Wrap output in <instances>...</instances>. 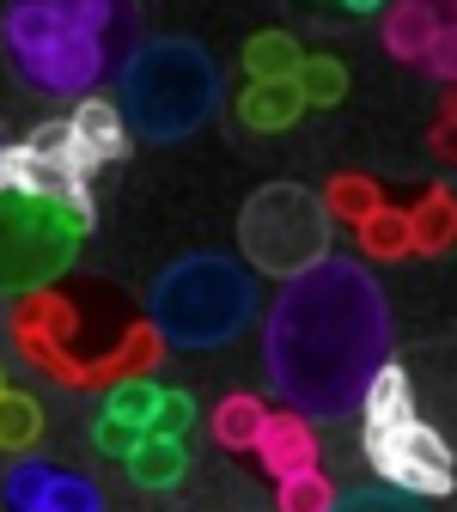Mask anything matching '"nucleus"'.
Segmentation results:
<instances>
[{
  "mask_svg": "<svg viewBox=\"0 0 457 512\" xmlns=\"http://www.w3.org/2000/svg\"><path fill=\"white\" fill-rule=\"evenodd\" d=\"M390 299L360 256H323L281 281L263 324V366L281 403L305 421H342L360 409L372 372L390 360Z\"/></svg>",
  "mask_w": 457,
  "mask_h": 512,
  "instance_id": "obj_1",
  "label": "nucleus"
},
{
  "mask_svg": "<svg viewBox=\"0 0 457 512\" xmlns=\"http://www.w3.org/2000/svg\"><path fill=\"white\" fill-rule=\"evenodd\" d=\"M7 342L37 378L74 397H98L122 378H147L165 360V342L147 324L141 299H128V287H116L110 275L74 269L13 299Z\"/></svg>",
  "mask_w": 457,
  "mask_h": 512,
  "instance_id": "obj_2",
  "label": "nucleus"
},
{
  "mask_svg": "<svg viewBox=\"0 0 457 512\" xmlns=\"http://www.w3.org/2000/svg\"><path fill=\"white\" fill-rule=\"evenodd\" d=\"M135 25V0H7L0 49L31 92L80 104L104 86L116 61H128Z\"/></svg>",
  "mask_w": 457,
  "mask_h": 512,
  "instance_id": "obj_3",
  "label": "nucleus"
},
{
  "mask_svg": "<svg viewBox=\"0 0 457 512\" xmlns=\"http://www.w3.org/2000/svg\"><path fill=\"white\" fill-rule=\"evenodd\" d=\"M116 110L153 147L202 135L220 110V61L195 37H153L141 49H128Z\"/></svg>",
  "mask_w": 457,
  "mask_h": 512,
  "instance_id": "obj_4",
  "label": "nucleus"
},
{
  "mask_svg": "<svg viewBox=\"0 0 457 512\" xmlns=\"http://www.w3.org/2000/svg\"><path fill=\"white\" fill-rule=\"evenodd\" d=\"M141 311H147V324L159 330L165 348H189V354L226 348L256 324V275L238 256L189 250V256L159 269Z\"/></svg>",
  "mask_w": 457,
  "mask_h": 512,
  "instance_id": "obj_5",
  "label": "nucleus"
},
{
  "mask_svg": "<svg viewBox=\"0 0 457 512\" xmlns=\"http://www.w3.org/2000/svg\"><path fill=\"white\" fill-rule=\"evenodd\" d=\"M360 452L384 476V488H403L415 500H445L457 488L451 439L415 409V384L403 360H384L360 397Z\"/></svg>",
  "mask_w": 457,
  "mask_h": 512,
  "instance_id": "obj_6",
  "label": "nucleus"
},
{
  "mask_svg": "<svg viewBox=\"0 0 457 512\" xmlns=\"http://www.w3.org/2000/svg\"><path fill=\"white\" fill-rule=\"evenodd\" d=\"M92 208L31 196V189H0V293L49 287L80 263V244L92 232Z\"/></svg>",
  "mask_w": 457,
  "mask_h": 512,
  "instance_id": "obj_7",
  "label": "nucleus"
},
{
  "mask_svg": "<svg viewBox=\"0 0 457 512\" xmlns=\"http://www.w3.org/2000/svg\"><path fill=\"white\" fill-rule=\"evenodd\" d=\"M330 208L317 189L305 183H263L256 196L238 208V250L250 275H275L293 281L311 263L330 256Z\"/></svg>",
  "mask_w": 457,
  "mask_h": 512,
  "instance_id": "obj_8",
  "label": "nucleus"
},
{
  "mask_svg": "<svg viewBox=\"0 0 457 512\" xmlns=\"http://www.w3.org/2000/svg\"><path fill=\"white\" fill-rule=\"evenodd\" d=\"M195 433V397L177 384L147 378H122L110 391H98V415H92V445L104 458H128L147 439H189Z\"/></svg>",
  "mask_w": 457,
  "mask_h": 512,
  "instance_id": "obj_9",
  "label": "nucleus"
},
{
  "mask_svg": "<svg viewBox=\"0 0 457 512\" xmlns=\"http://www.w3.org/2000/svg\"><path fill=\"white\" fill-rule=\"evenodd\" d=\"M92 159L74 141L68 116L37 122L25 141L0 147V189H31V196H55V202H80L92 208Z\"/></svg>",
  "mask_w": 457,
  "mask_h": 512,
  "instance_id": "obj_10",
  "label": "nucleus"
},
{
  "mask_svg": "<svg viewBox=\"0 0 457 512\" xmlns=\"http://www.w3.org/2000/svg\"><path fill=\"white\" fill-rule=\"evenodd\" d=\"M0 506L7 512H104V488L86 470L19 452L0 476Z\"/></svg>",
  "mask_w": 457,
  "mask_h": 512,
  "instance_id": "obj_11",
  "label": "nucleus"
},
{
  "mask_svg": "<svg viewBox=\"0 0 457 512\" xmlns=\"http://www.w3.org/2000/svg\"><path fill=\"white\" fill-rule=\"evenodd\" d=\"M384 43L397 61H415V68H433L439 80H451V19L445 0H397L384 13Z\"/></svg>",
  "mask_w": 457,
  "mask_h": 512,
  "instance_id": "obj_12",
  "label": "nucleus"
},
{
  "mask_svg": "<svg viewBox=\"0 0 457 512\" xmlns=\"http://www.w3.org/2000/svg\"><path fill=\"white\" fill-rule=\"evenodd\" d=\"M256 458H263V470L281 482V476H299V470H311L317 464V433H311V421L305 415H263V433H256V445H250Z\"/></svg>",
  "mask_w": 457,
  "mask_h": 512,
  "instance_id": "obj_13",
  "label": "nucleus"
},
{
  "mask_svg": "<svg viewBox=\"0 0 457 512\" xmlns=\"http://www.w3.org/2000/svg\"><path fill=\"white\" fill-rule=\"evenodd\" d=\"M299 110H305V98L293 80H250L238 98V122L256 128V135H281V128L299 122Z\"/></svg>",
  "mask_w": 457,
  "mask_h": 512,
  "instance_id": "obj_14",
  "label": "nucleus"
},
{
  "mask_svg": "<svg viewBox=\"0 0 457 512\" xmlns=\"http://www.w3.org/2000/svg\"><path fill=\"white\" fill-rule=\"evenodd\" d=\"M122 470H128V482L135 488H177L183 476H189V439H147V445H135V452L122 458Z\"/></svg>",
  "mask_w": 457,
  "mask_h": 512,
  "instance_id": "obj_15",
  "label": "nucleus"
},
{
  "mask_svg": "<svg viewBox=\"0 0 457 512\" xmlns=\"http://www.w3.org/2000/svg\"><path fill=\"white\" fill-rule=\"evenodd\" d=\"M403 220H409V250H421V256L451 250V232H457V202H451V189H445V183L427 189V196H421Z\"/></svg>",
  "mask_w": 457,
  "mask_h": 512,
  "instance_id": "obj_16",
  "label": "nucleus"
},
{
  "mask_svg": "<svg viewBox=\"0 0 457 512\" xmlns=\"http://www.w3.org/2000/svg\"><path fill=\"white\" fill-rule=\"evenodd\" d=\"M263 415H269V403L263 397H226L214 415H208V427H214V439L226 445V452H250L256 445V433H263Z\"/></svg>",
  "mask_w": 457,
  "mask_h": 512,
  "instance_id": "obj_17",
  "label": "nucleus"
},
{
  "mask_svg": "<svg viewBox=\"0 0 457 512\" xmlns=\"http://www.w3.org/2000/svg\"><path fill=\"white\" fill-rule=\"evenodd\" d=\"M354 232H360V250L372 256V263H403V256H415V250H409V220L390 208V202L372 208Z\"/></svg>",
  "mask_w": 457,
  "mask_h": 512,
  "instance_id": "obj_18",
  "label": "nucleus"
},
{
  "mask_svg": "<svg viewBox=\"0 0 457 512\" xmlns=\"http://www.w3.org/2000/svg\"><path fill=\"white\" fill-rule=\"evenodd\" d=\"M299 43L287 37V31H256L250 43H244V68H250V80H293L299 74Z\"/></svg>",
  "mask_w": 457,
  "mask_h": 512,
  "instance_id": "obj_19",
  "label": "nucleus"
},
{
  "mask_svg": "<svg viewBox=\"0 0 457 512\" xmlns=\"http://www.w3.org/2000/svg\"><path fill=\"white\" fill-rule=\"evenodd\" d=\"M43 433V409L31 391H19V384H0V445L7 452H31Z\"/></svg>",
  "mask_w": 457,
  "mask_h": 512,
  "instance_id": "obj_20",
  "label": "nucleus"
},
{
  "mask_svg": "<svg viewBox=\"0 0 457 512\" xmlns=\"http://www.w3.org/2000/svg\"><path fill=\"white\" fill-rule=\"evenodd\" d=\"M323 208H330V220H348V226H360L372 208H384V196H378V183H372V177H360V171H342L330 189H323Z\"/></svg>",
  "mask_w": 457,
  "mask_h": 512,
  "instance_id": "obj_21",
  "label": "nucleus"
},
{
  "mask_svg": "<svg viewBox=\"0 0 457 512\" xmlns=\"http://www.w3.org/2000/svg\"><path fill=\"white\" fill-rule=\"evenodd\" d=\"M293 86H299L305 104H342V92H348V68H342L336 55H305V61H299V74H293Z\"/></svg>",
  "mask_w": 457,
  "mask_h": 512,
  "instance_id": "obj_22",
  "label": "nucleus"
},
{
  "mask_svg": "<svg viewBox=\"0 0 457 512\" xmlns=\"http://www.w3.org/2000/svg\"><path fill=\"white\" fill-rule=\"evenodd\" d=\"M330 500H336V482L323 476L317 464L275 482V506H281V512H330Z\"/></svg>",
  "mask_w": 457,
  "mask_h": 512,
  "instance_id": "obj_23",
  "label": "nucleus"
},
{
  "mask_svg": "<svg viewBox=\"0 0 457 512\" xmlns=\"http://www.w3.org/2000/svg\"><path fill=\"white\" fill-rule=\"evenodd\" d=\"M330 512H427V500H415V494H403V488H348V494H336L330 500Z\"/></svg>",
  "mask_w": 457,
  "mask_h": 512,
  "instance_id": "obj_24",
  "label": "nucleus"
},
{
  "mask_svg": "<svg viewBox=\"0 0 457 512\" xmlns=\"http://www.w3.org/2000/svg\"><path fill=\"white\" fill-rule=\"evenodd\" d=\"M433 153H439V159H451V104L439 110V128H433Z\"/></svg>",
  "mask_w": 457,
  "mask_h": 512,
  "instance_id": "obj_25",
  "label": "nucleus"
},
{
  "mask_svg": "<svg viewBox=\"0 0 457 512\" xmlns=\"http://www.w3.org/2000/svg\"><path fill=\"white\" fill-rule=\"evenodd\" d=\"M342 7H348V13H384L390 0H342Z\"/></svg>",
  "mask_w": 457,
  "mask_h": 512,
  "instance_id": "obj_26",
  "label": "nucleus"
},
{
  "mask_svg": "<svg viewBox=\"0 0 457 512\" xmlns=\"http://www.w3.org/2000/svg\"><path fill=\"white\" fill-rule=\"evenodd\" d=\"M0 147H7V128H0Z\"/></svg>",
  "mask_w": 457,
  "mask_h": 512,
  "instance_id": "obj_27",
  "label": "nucleus"
},
{
  "mask_svg": "<svg viewBox=\"0 0 457 512\" xmlns=\"http://www.w3.org/2000/svg\"><path fill=\"white\" fill-rule=\"evenodd\" d=\"M0 384H7V378H0Z\"/></svg>",
  "mask_w": 457,
  "mask_h": 512,
  "instance_id": "obj_28",
  "label": "nucleus"
}]
</instances>
